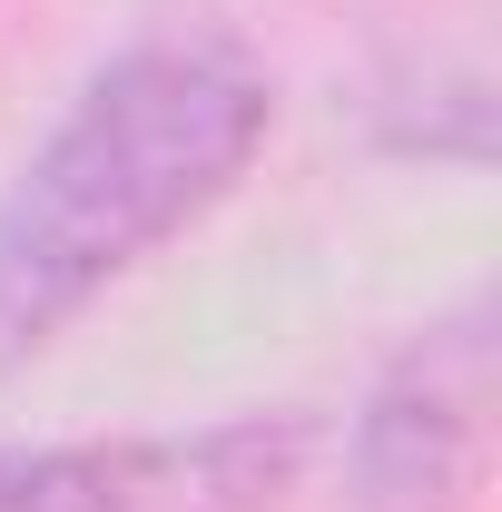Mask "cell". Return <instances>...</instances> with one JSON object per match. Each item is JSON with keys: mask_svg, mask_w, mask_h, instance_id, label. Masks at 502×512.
<instances>
[{"mask_svg": "<svg viewBox=\"0 0 502 512\" xmlns=\"http://www.w3.org/2000/svg\"><path fill=\"white\" fill-rule=\"evenodd\" d=\"M493 444V306L414 325L345 424V512H473Z\"/></svg>", "mask_w": 502, "mask_h": 512, "instance_id": "obj_3", "label": "cell"}, {"mask_svg": "<svg viewBox=\"0 0 502 512\" xmlns=\"http://www.w3.org/2000/svg\"><path fill=\"white\" fill-rule=\"evenodd\" d=\"M276 138V79L207 30H148L89 69L0 178V365L50 355L109 286L197 237Z\"/></svg>", "mask_w": 502, "mask_h": 512, "instance_id": "obj_1", "label": "cell"}, {"mask_svg": "<svg viewBox=\"0 0 502 512\" xmlns=\"http://www.w3.org/2000/svg\"><path fill=\"white\" fill-rule=\"evenodd\" d=\"M306 463H315L306 414L0 444V512H286L306 493Z\"/></svg>", "mask_w": 502, "mask_h": 512, "instance_id": "obj_2", "label": "cell"}]
</instances>
